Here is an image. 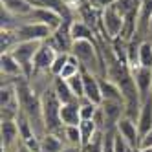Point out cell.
Returning <instances> with one entry per match:
<instances>
[{"mask_svg": "<svg viewBox=\"0 0 152 152\" xmlns=\"http://www.w3.org/2000/svg\"><path fill=\"white\" fill-rule=\"evenodd\" d=\"M72 37H73V42L75 40H92V42H97V31L92 29L88 24H84L83 20L73 18L72 20Z\"/></svg>", "mask_w": 152, "mask_h": 152, "instance_id": "17", "label": "cell"}, {"mask_svg": "<svg viewBox=\"0 0 152 152\" xmlns=\"http://www.w3.org/2000/svg\"><path fill=\"white\" fill-rule=\"evenodd\" d=\"M101 33L108 40H115L121 37V31L125 26V17L115 9V6H108L101 11Z\"/></svg>", "mask_w": 152, "mask_h": 152, "instance_id": "3", "label": "cell"}, {"mask_svg": "<svg viewBox=\"0 0 152 152\" xmlns=\"http://www.w3.org/2000/svg\"><path fill=\"white\" fill-rule=\"evenodd\" d=\"M66 147L55 134H46L40 139V152H62Z\"/></svg>", "mask_w": 152, "mask_h": 152, "instance_id": "21", "label": "cell"}, {"mask_svg": "<svg viewBox=\"0 0 152 152\" xmlns=\"http://www.w3.org/2000/svg\"><path fill=\"white\" fill-rule=\"evenodd\" d=\"M61 121L68 126H79L81 125V103L72 101L68 104L61 106Z\"/></svg>", "mask_w": 152, "mask_h": 152, "instance_id": "14", "label": "cell"}, {"mask_svg": "<svg viewBox=\"0 0 152 152\" xmlns=\"http://www.w3.org/2000/svg\"><path fill=\"white\" fill-rule=\"evenodd\" d=\"M2 7L18 18H28L35 6L31 4V0H2Z\"/></svg>", "mask_w": 152, "mask_h": 152, "instance_id": "16", "label": "cell"}, {"mask_svg": "<svg viewBox=\"0 0 152 152\" xmlns=\"http://www.w3.org/2000/svg\"><path fill=\"white\" fill-rule=\"evenodd\" d=\"M99 106H101V110L104 114V130L106 128H115L119 119L125 117V103L123 101L103 99V103Z\"/></svg>", "mask_w": 152, "mask_h": 152, "instance_id": "6", "label": "cell"}, {"mask_svg": "<svg viewBox=\"0 0 152 152\" xmlns=\"http://www.w3.org/2000/svg\"><path fill=\"white\" fill-rule=\"evenodd\" d=\"M150 40H152V18H150Z\"/></svg>", "mask_w": 152, "mask_h": 152, "instance_id": "36", "label": "cell"}, {"mask_svg": "<svg viewBox=\"0 0 152 152\" xmlns=\"http://www.w3.org/2000/svg\"><path fill=\"white\" fill-rule=\"evenodd\" d=\"M81 121H86V119H94L97 108H99V104H95L88 99H81Z\"/></svg>", "mask_w": 152, "mask_h": 152, "instance_id": "28", "label": "cell"}, {"mask_svg": "<svg viewBox=\"0 0 152 152\" xmlns=\"http://www.w3.org/2000/svg\"><path fill=\"white\" fill-rule=\"evenodd\" d=\"M68 57H70V53H57L55 61H53V64H51V75L53 77H59L61 75L64 64L68 62Z\"/></svg>", "mask_w": 152, "mask_h": 152, "instance_id": "29", "label": "cell"}, {"mask_svg": "<svg viewBox=\"0 0 152 152\" xmlns=\"http://www.w3.org/2000/svg\"><path fill=\"white\" fill-rule=\"evenodd\" d=\"M15 121H17V126H18V134H20V139L22 141H28L31 137H35V132H33V126H31L29 123V119L26 117V114L20 110L18 115L15 117Z\"/></svg>", "mask_w": 152, "mask_h": 152, "instance_id": "20", "label": "cell"}, {"mask_svg": "<svg viewBox=\"0 0 152 152\" xmlns=\"http://www.w3.org/2000/svg\"><path fill=\"white\" fill-rule=\"evenodd\" d=\"M17 39L18 42H24V40H39V42H44L51 37L53 29L46 24H40V22H24L20 24L17 29Z\"/></svg>", "mask_w": 152, "mask_h": 152, "instance_id": "5", "label": "cell"}, {"mask_svg": "<svg viewBox=\"0 0 152 152\" xmlns=\"http://www.w3.org/2000/svg\"><path fill=\"white\" fill-rule=\"evenodd\" d=\"M77 73H81V64H79L77 59H75V55H72V53H70L68 62L64 64V68H62V72H61L59 77H62L64 81H68V79L73 77V75H77Z\"/></svg>", "mask_w": 152, "mask_h": 152, "instance_id": "25", "label": "cell"}, {"mask_svg": "<svg viewBox=\"0 0 152 152\" xmlns=\"http://www.w3.org/2000/svg\"><path fill=\"white\" fill-rule=\"evenodd\" d=\"M79 130H81V141H83V148L90 143V141L94 139V136L99 132V128H97V125L94 123V119H86V121H81L79 125Z\"/></svg>", "mask_w": 152, "mask_h": 152, "instance_id": "22", "label": "cell"}, {"mask_svg": "<svg viewBox=\"0 0 152 152\" xmlns=\"http://www.w3.org/2000/svg\"><path fill=\"white\" fill-rule=\"evenodd\" d=\"M117 134L121 136L126 143L132 147V148H137L139 143H141V136H139V128H137V121H134V119L130 117H121L117 123Z\"/></svg>", "mask_w": 152, "mask_h": 152, "instance_id": "8", "label": "cell"}, {"mask_svg": "<svg viewBox=\"0 0 152 152\" xmlns=\"http://www.w3.org/2000/svg\"><path fill=\"white\" fill-rule=\"evenodd\" d=\"M17 42L18 39L13 29H2V33H0V50H2V53L11 51L17 46Z\"/></svg>", "mask_w": 152, "mask_h": 152, "instance_id": "24", "label": "cell"}, {"mask_svg": "<svg viewBox=\"0 0 152 152\" xmlns=\"http://www.w3.org/2000/svg\"><path fill=\"white\" fill-rule=\"evenodd\" d=\"M136 86L139 90L141 95V103H143L147 97L152 95V68H145V66H137L132 70Z\"/></svg>", "mask_w": 152, "mask_h": 152, "instance_id": "12", "label": "cell"}, {"mask_svg": "<svg viewBox=\"0 0 152 152\" xmlns=\"http://www.w3.org/2000/svg\"><path fill=\"white\" fill-rule=\"evenodd\" d=\"M136 152H152V147H139L136 148Z\"/></svg>", "mask_w": 152, "mask_h": 152, "instance_id": "35", "label": "cell"}, {"mask_svg": "<svg viewBox=\"0 0 152 152\" xmlns=\"http://www.w3.org/2000/svg\"><path fill=\"white\" fill-rule=\"evenodd\" d=\"M0 136H2V152H11L20 141L18 126L15 119H2L0 125Z\"/></svg>", "mask_w": 152, "mask_h": 152, "instance_id": "7", "label": "cell"}, {"mask_svg": "<svg viewBox=\"0 0 152 152\" xmlns=\"http://www.w3.org/2000/svg\"><path fill=\"white\" fill-rule=\"evenodd\" d=\"M139 66L152 68V40H143L139 44Z\"/></svg>", "mask_w": 152, "mask_h": 152, "instance_id": "26", "label": "cell"}, {"mask_svg": "<svg viewBox=\"0 0 152 152\" xmlns=\"http://www.w3.org/2000/svg\"><path fill=\"white\" fill-rule=\"evenodd\" d=\"M40 46H42V42L39 40H24V42H17V46L9 51L20 64V68L24 72V77L28 81L33 75V62H35V55Z\"/></svg>", "mask_w": 152, "mask_h": 152, "instance_id": "2", "label": "cell"}, {"mask_svg": "<svg viewBox=\"0 0 152 152\" xmlns=\"http://www.w3.org/2000/svg\"><path fill=\"white\" fill-rule=\"evenodd\" d=\"M72 20L73 18H68L53 31L51 37L44 42L55 50L57 53H72V48H73V37H72Z\"/></svg>", "mask_w": 152, "mask_h": 152, "instance_id": "4", "label": "cell"}, {"mask_svg": "<svg viewBox=\"0 0 152 152\" xmlns=\"http://www.w3.org/2000/svg\"><path fill=\"white\" fill-rule=\"evenodd\" d=\"M24 20H26V22H40V24H46L53 31H55L64 22V18L59 13H55L53 9H48V7H33L31 15L28 18H24Z\"/></svg>", "mask_w": 152, "mask_h": 152, "instance_id": "10", "label": "cell"}, {"mask_svg": "<svg viewBox=\"0 0 152 152\" xmlns=\"http://www.w3.org/2000/svg\"><path fill=\"white\" fill-rule=\"evenodd\" d=\"M137 128H139L141 137L152 130V95L147 97L141 103V110H139V117H137Z\"/></svg>", "mask_w": 152, "mask_h": 152, "instance_id": "15", "label": "cell"}, {"mask_svg": "<svg viewBox=\"0 0 152 152\" xmlns=\"http://www.w3.org/2000/svg\"><path fill=\"white\" fill-rule=\"evenodd\" d=\"M51 88H53V92H55L57 99L61 101V104H68L72 101H77L75 95H73V92H72V88H70V84H68V81H64L62 77H55V79H53Z\"/></svg>", "mask_w": 152, "mask_h": 152, "instance_id": "18", "label": "cell"}, {"mask_svg": "<svg viewBox=\"0 0 152 152\" xmlns=\"http://www.w3.org/2000/svg\"><path fill=\"white\" fill-rule=\"evenodd\" d=\"M40 106H42V114H44V123H46V130L48 134H53L57 128L62 126V121H61V101L57 99L53 88H46L40 95Z\"/></svg>", "mask_w": 152, "mask_h": 152, "instance_id": "1", "label": "cell"}, {"mask_svg": "<svg viewBox=\"0 0 152 152\" xmlns=\"http://www.w3.org/2000/svg\"><path fill=\"white\" fill-rule=\"evenodd\" d=\"M141 4H143V0H117L114 6L123 17H126V15H132V13H139Z\"/></svg>", "mask_w": 152, "mask_h": 152, "instance_id": "23", "label": "cell"}, {"mask_svg": "<svg viewBox=\"0 0 152 152\" xmlns=\"http://www.w3.org/2000/svg\"><path fill=\"white\" fill-rule=\"evenodd\" d=\"M88 2L97 9V11H103L104 7H108V6H112V4H115L117 0H88Z\"/></svg>", "mask_w": 152, "mask_h": 152, "instance_id": "31", "label": "cell"}, {"mask_svg": "<svg viewBox=\"0 0 152 152\" xmlns=\"http://www.w3.org/2000/svg\"><path fill=\"white\" fill-rule=\"evenodd\" d=\"M13 152H31V150L28 148V145L24 143V141H20V143H18V145L13 148Z\"/></svg>", "mask_w": 152, "mask_h": 152, "instance_id": "33", "label": "cell"}, {"mask_svg": "<svg viewBox=\"0 0 152 152\" xmlns=\"http://www.w3.org/2000/svg\"><path fill=\"white\" fill-rule=\"evenodd\" d=\"M57 57V51L53 50L48 42H42V46L39 48L35 62H33V73H51V64Z\"/></svg>", "mask_w": 152, "mask_h": 152, "instance_id": "9", "label": "cell"}, {"mask_svg": "<svg viewBox=\"0 0 152 152\" xmlns=\"http://www.w3.org/2000/svg\"><path fill=\"white\" fill-rule=\"evenodd\" d=\"M62 152H84L83 147H73V145H66L62 148Z\"/></svg>", "mask_w": 152, "mask_h": 152, "instance_id": "34", "label": "cell"}, {"mask_svg": "<svg viewBox=\"0 0 152 152\" xmlns=\"http://www.w3.org/2000/svg\"><path fill=\"white\" fill-rule=\"evenodd\" d=\"M83 73V81H84V99H88L95 104L103 103V94H101V79L97 75L81 70Z\"/></svg>", "mask_w": 152, "mask_h": 152, "instance_id": "11", "label": "cell"}, {"mask_svg": "<svg viewBox=\"0 0 152 152\" xmlns=\"http://www.w3.org/2000/svg\"><path fill=\"white\" fill-rule=\"evenodd\" d=\"M68 84H70V88L75 95V99L81 101L84 99V81H83V73H77V75H73L72 79H68Z\"/></svg>", "mask_w": 152, "mask_h": 152, "instance_id": "27", "label": "cell"}, {"mask_svg": "<svg viewBox=\"0 0 152 152\" xmlns=\"http://www.w3.org/2000/svg\"><path fill=\"white\" fill-rule=\"evenodd\" d=\"M139 147H152V130H150V132H147L143 137H141ZM139 147H137V148H139Z\"/></svg>", "mask_w": 152, "mask_h": 152, "instance_id": "32", "label": "cell"}, {"mask_svg": "<svg viewBox=\"0 0 152 152\" xmlns=\"http://www.w3.org/2000/svg\"><path fill=\"white\" fill-rule=\"evenodd\" d=\"M101 94H103V99H110V101H123V94L119 90V86L110 81V79H101ZM125 103V101H123Z\"/></svg>", "mask_w": 152, "mask_h": 152, "instance_id": "19", "label": "cell"}, {"mask_svg": "<svg viewBox=\"0 0 152 152\" xmlns=\"http://www.w3.org/2000/svg\"><path fill=\"white\" fill-rule=\"evenodd\" d=\"M84 152H103V130L94 136V139L84 147Z\"/></svg>", "mask_w": 152, "mask_h": 152, "instance_id": "30", "label": "cell"}, {"mask_svg": "<svg viewBox=\"0 0 152 152\" xmlns=\"http://www.w3.org/2000/svg\"><path fill=\"white\" fill-rule=\"evenodd\" d=\"M0 70H2V79L6 81H17V79H26L24 72L20 68V64L17 62V59L11 55V53H2L0 57Z\"/></svg>", "mask_w": 152, "mask_h": 152, "instance_id": "13", "label": "cell"}]
</instances>
